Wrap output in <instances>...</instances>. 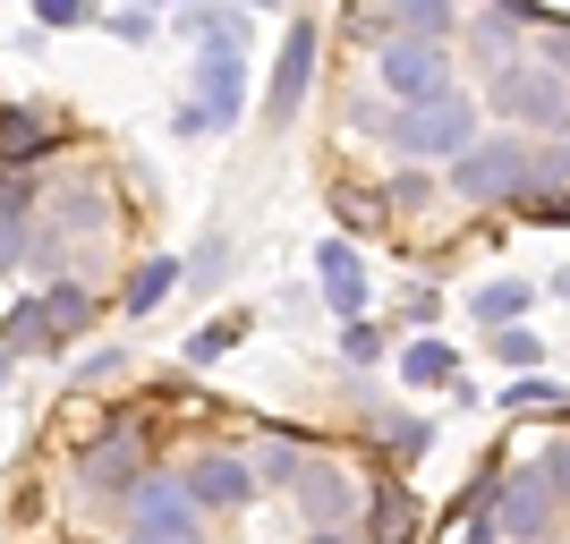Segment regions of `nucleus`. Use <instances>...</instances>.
I'll return each instance as SVG.
<instances>
[{"instance_id":"f704fd0d","label":"nucleus","mask_w":570,"mask_h":544,"mask_svg":"<svg viewBox=\"0 0 570 544\" xmlns=\"http://www.w3.org/2000/svg\"><path fill=\"white\" fill-rule=\"evenodd\" d=\"M0 383H9V349H0Z\"/></svg>"},{"instance_id":"393cba45","label":"nucleus","mask_w":570,"mask_h":544,"mask_svg":"<svg viewBox=\"0 0 570 544\" xmlns=\"http://www.w3.org/2000/svg\"><path fill=\"white\" fill-rule=\"evenodd\" d=\"M494 357H502V366H520V375H528V366L546 357V340H537V332H520V324H511V332H494Z\"/></svg>"},{"instance_id":"4468645a","label":"nucleus","mask_w":570,"mask_h":544,"mask_svg":"<svg viewBox=\"0 0 570 544\" xmlns=\"http://www.w3.org/2000/svg\"><path fill=\"white\" fill-rule=\"evenodd\" d=\"M366 527H375V544H409V536H417V502H409V485L383 476L375 494H366Z\"/></svg>"},{"instance_id":"b1692460","label":"nucleus","mask_w":570,"mask_h":544,"mask_svg":"<svg viewBox=\"0 0 570 544\" xmlns=\"http://www.w3.org/2000/svg\"><path fill=\"white\" fill-rule=\"evenodd\" d=\"M222 273H230V238L214 230V238H205V247H196V264H188V281H196V289H214Z\"/></svg>"},{"instance_id":"473e14b6","label":"nucleus","mask_w":570,"mask_h":544,"mask_svg":"<svg viewBox=\"0 0 570 544\" xmlns=\"http://www.w3.org/2000/svg\"><path fill=\"white\" fill-rule=\"evenodd\" d=\"M460 544H502V520H494V511H476V520H469V536H460Z\"/></svg>"},{"instance_id":"a878e982","label":"nucleus","mask_w":570,"mask_h":544,"mask_svg":"<svg viewBox=\"0 0 570 544\" xmlns=\"http://www.w3.org/2000/svg\"><path fill=\"white\" fill-rule=\"evenodd\" d=\"M553 400H562V392H553L546 375H520L511 392H502V408H520V417H537V408H553Z\"/></svg>"},{"instance_id":"2f4dec72","label":"nucleus","mask_w":570,"mask_h":544,"mask_svg":"<svg viewBox=\"0 0 570 544\" xmlns=\"http://www.w3.org/2000/svg\"><path fill=\"white\" fill-rule=\"evenodd\" d=\"M520 214H528V221H570V196H528Z\"/></svg>"},{"instance_id":"39448f33","label":"nucleus","mask_w":570,"mask_h":544,"mask_svg":"<svg viewBox=\"0 0 570 544\" xmlns=\"http://www.w3.org/2000/svg\"><path fill=\"white\" fill-rule=\"evenodd\" d=\"M375 77H383V95L401 102V111H426V102L460 95V86H452V51H443V43H383Z\"/></svg>"},{"instance_id":"c85d7f7f","label":"nucleus","mask_w":570,"mask_h":544,"mask_svg":"<svg viewBox=\"0 0 570 544\" xmlns=\"http://www.w3.org/2000/svg\"><path fill=\"white\" fill-rule=\"evenodd\" d=\"M35 18H43V26H60V34H69V26H86V9H77V0H43Z\"/></svg>"},{"instance_id":"c756f323","label":"nucleus","mask_w":570,"mask_h":544,"mask_svg":"<svg viewBox=\"0 0 570 544\" xmlns=\"http://www.w3.org/2000/svg\"><path fill=\"white\" fill-rule=\"evenodd\" d=\"M111 34H128V43H145V34H154V9H119V18H111Z\"/></svg>"},{"instance_id":"bb28decb","label":"nucleus","mask_w":570,"mask_h":544,"mask_svg":"<svg viewBox=\"0 0 570 544\" xmlns=\"http://www.w3.org/2000/svg\"><path fill=\"white\" fill-rule=\"evenodd\" d=\"M341 357H350V366H375L383 357V324H350L341 332Z\"/></svg>"},{"instance_id":"aec40b11","label":"nucleus","mask_w":570,"mask_h":544,"mask_svg":"<svg viewBox=\"0 0 570 544\" xmlns=\"http://www.w3.org/2000/svg\"><path fill=\"white\" fill-rule=\"evenodd\" d=\"M51 221H60V230H111V205H102L95 188H60V205H51Z\"/></svg>"},{"instance_id":"9b49d317","label":"nucleus","mask_w":570,"mask_h":544,"mask_svg":"<svg viewBox=\"0 0 570 544\" xmlns=\"http://www.w3.org/2000/svg\"><path fill=\"white\" fill-rule=\"evenodd\" d=\"M494 502H502V536L546 544V527H553V485H546V468H511Z\"/></svg>"},{"instance_id":"f257e3e1","label":"nucleus","mask_w":570,"mask_h":544,"mask_svg":"<svg viewBox=\"0 0 570 544\" xmlns=\"http://www.w3.org/2000/svg\"><path fill=\"white\" fill-rule=\"evenodd\" d=\"M350 119H357L375 145L409 154V162H460V154L476 145V102H469V95H443V102H426V111H392V102H383V111H366V102H357Z\"/></svg>"},{"instance_id":"1a4fd4ad","label":"nucleus","mask_w":570,"mask_h":544,"mask_svg":"<svg viewBox=\"0 0 570 544\" xmlns=\"http://www.w3.org/2000/svg\"><path fill=\"white\" fill-rule=\"evenodd\" d=\"M307 86H315V18H289L282 60H273V95H264V119H273V128H289V119H298V102H307Z\"/></svg>"},{"instance_id":"6ab92c4d","label":"nucleus","mask_w":570,"mask_h":544,"mask_svg":"<svg viewBox=\"0 0 570 544\" xmlns=\"http://www.w3.org/2000/svg\"><path fill=\"white\" fill-rule=\"evenodd\" d=\"M401 375H409V383H452V392H460L452 340H409V349H401Z\"/></svg>"},{"instance_id":"cd10ccee","label":"nucleus","mask_w":570,"mask_h":544,"mask_svg":"<svg viewBox=\"0 0 570 544\" xmlns=\"http://www.w3.org/2000/svg\"><path fill=\"white\" fill-rule=\"evenodd\" d=\"M546 485H553V502H570V434L546 443Z\"/></svg>"},{"instance_id":"0eeeda50","label":"nucleus","mask_w":570,"mask_h":544,"mask_svg":"<svg viewBox=\"0 0 570 544\" xmlns=\"http://www.w3.org/2000/svg\"><path fill=\"white\" fill-rule=\"evenodd\" d=\"M86 315H95V298H86L77 281H60V289H43V298L9 307V324H0L9 340H0V349H9V357H18V349H60V340H69Z\"/></svg>"},{"instance_id":"9d476101","label":"nucleus","mask_w":570,"mask_h":544,"mask_svg":"<svg viewBox=\"0 0 570 544\" xmlns=\"http://www.w3.org/2000/svg\"><path fill=\"white\" fill-rule=\"evenodd\" d=\"M179 485H188L196 511H238V502H256V468H247L238 451H196Z\"/></svg>"},{"instance_id":"f3484780","label":"nucleus","mask_w":570,"mask_h":544,"mask_svg":"<svg viewBox=\"0 0 570 544\" xmlns=\"http://www.w3.org/2000/svg\"><path fill=\"white\" fill-rule=\"evenodd\" d=\"M256 468V485H289L298 494V476H307V451H298V434H264V451L247 459Z\"/></svg>"},{"instance_id":"a211bd4d","label":"nucleus","mask_w":570,"mask_h":544,"mask_svg":"<svg viewBox=\"0 0 570 544\" xmlns=\"http://www.w3.org/2000/svg\"><path fill=\"white\" fill-rule=\"evenodd\" d=\"M528 298H537L528 281H485V289L469 298V315H476V324H494V332H511V324L528 315Z\"/></svg>"},{"instance_id":"7ed1b4c3","label":"nucleus","mask_w":570,"mask_h":544,"mask_svg":"<svg viewBox=\"0 0 570 544\" xmlns=\"http://www.w3.org/2000/svg\"><path fill=\"white\" fill-rule=\"evenodd\" d=\"M452 196L460 205H528L537 196V154L520 137H476L452 162Z\"/></svg>"},{"instance_id":"6e6552de","label":"nucleus","mask_w":570,"mask_h":544,"mask_svg":"<svg viewBox=\"0 0 570 544\" xmlns=\"http://www.w3.org/2000/svg\"><path fill=\"white\" fill-rule=\"evenodd\" d=\"M77 485H86L95 502H128V494L145 485V443H137L128 426H111L102 443L77 451Z\"/></svg>"},{"instance_id":"f03ea898","label":"nucleus","mask_w":570,"mask_h":544,"mask_svg":"<svg viewBox=\"0 0 570 544\" xmlns=\"http://www.w3.org/2000/svg\"><path fill=\"white\" fill-rule=\"evenodd\" d=\"M247 34H230V43H205L188 60V102H179V137H214V128H238V111H247Z\"/></svg>"},{"instance_id":"412c9836","label":"nucleus","mask_w":570,"mask_h":544,"mask_svg":"<svg viewBox=\"0 0 570 544\" xmlns=\"http://www.w3.org/2000/svg\"><path fill=\"white\" fill-rule=\"evenodd\" d=\"M238 340H247V315H214V324L188 340V366H214V357H230Z\"/></svg>"},{"instance_id":"2eb2a0df","label":"nucleus","mask_w":570,"mask_h":544,"mask_svg":"<svg viewBox=\"0 0 570 544\" xmlns=\"http://www.w3.org/2000/svg\"><path fill=\"white\" fill-rule=\"evenodd\" d=\"M179 281H188V273H179V256H145L137 273H128V289H119V307H128V315H154Z\"/></svg>"},{"instance_id":"4be33fe9","label":"nucleus","mask_w":570,"mask_h":544,"mask_svg":"<svg viewBox=\"0 0 570 544\" xmlns=\"http://www.w3.org/2000/svg\"><path fill=\"white\" fill-rule=\"evenodd\" d=\"M35 196H43V179H35V170H0V221H9V230H26Z\"/></svg>"},{"instance_id":"5701e85b","label":"nucleus","mask_w":570,"mask_h":544,"mask_svg":"<svg viewBox=\"0 0 570 544\" xmlns=\"http://www.w3.org/2000/svg\"><path fill=\"white\" fill-rule=\"evenodd\" d=\"M366 426H375L383 443H392V459H417V451H426V426H417V417H392V408H366Z\"/></svg>"},{"instance_id":"f8f14e48","label":"nucleus","mask_w":570,"mask_h":544,"mask_svg":"<svg viewBox=\"0 0 570 544\" xmlns=\"http://www.w3.org/2000/svg\"><path fill=\"white\" fill-rule=\"evenodd\" d=\"M315 281H324L341 324H366V256H357L350 238H324V247H315Z\"/></svg>"},{"instance_id":"7c9ffc66","label":"nucleus","mask_w":570,"mask_h":544,"mask_svg":"<svg viewBox=\"0 0 570 544\" xmlns=\"http://www.w3.org/2000/svg\"><path fill=\"white\" fill-rule=\"evenodd\" d=\"M119 366H128V357H119V349H102V357H86V366H77V383H111Z\"/></svg>"},{"instance_id":"dca6fc26","label":"nucleus","mask_w":570,"mask_h":544,"mask_svg":"<svg viewBox=\"0 0 570 544\" xmlns=\"http://www.w3.org/2000/svg\"><path fill=\"white\" fill-rule=\"evenodd\" d=\"M35 154H51V128H43V111L9 102V111H0V162H9V170H26Z\"/></svg>"},{"instance_id":"ddd939ff","label":"nucleus","mask_w":570,"mask_h":544,"mask_svg":"<svg viewBox=\"0 0 570 544\" xmlns=\"http://www.w3.org/2000/svg\"><path fill=\"white\" fill-rule=\"evenodd\" d=\"M350 502H357V485H350V468H333V459H315V468L298 476V511L315 520V536H324V527H333Z\"/></svg>"},{"instance_id":"20e7f679","label":"nucleus","mask_w":570,"mask_h":544,"mask_svg":"<svg viewBox=\"0 0 570 544\" xmlns=\"http://www.w3.org/2000/svg\"><path fill=\"white\" fill-rule=\"evenodd\" d=\"M494 111L511 128H570V77H553L546 60H502L494 69Z\"/></svg>"},{"instance_id":"423d86ee","label":"nucleus","mask_w":570,"mask_h":544,"mask_svg":"<svg viewBox=\"0 0 570 544\" xmlns=\"http://www.w3.org/2000/svg\"><path fill=\"white\" fill-rule=\"evenodd\" d=\"M196 520H205V511L188 502L179 476H145L137 494H128V536H119V544H205Z\"/></svg>"},{"instance_id":"72a5a7b5","label":"nucleus","mask_w":570,"mask_h":544,"mask_svg":"<svg viewBox=\"0 0 570 544\" xmlns=\"http://www.w3.org/2000/svg\"><path fill=\"white\" fill-rule=\"evenodd\" d=\"M307 544H357V536H341V527H324V536H307Z\"/></svg>"}]
</instances>
